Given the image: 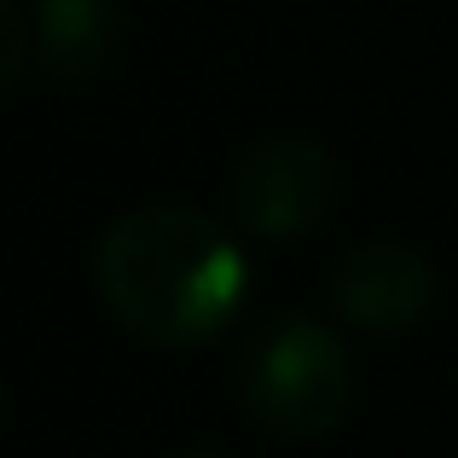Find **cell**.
I'll return each instance as SVG.
<instances>
[{"label": "cell", "instance_id": "1", "mask_svg": "<svg viewBox=\"0 0 458 458\" xmlns=\"http://www.w3.org/2000/svg\"><path fill=\"white\" fill-rule=\"evenodd\" d=\"M93 291L128 336L151 348H203L238 319L250 261L238 238L203 209L151 203L105 226L93 250Z\"/></svg>", "mask_w": 458, "mask_h": 458}, {"label": "cell", "instance_id": "2", "mask_svg": "<svg viewBox=\"0 0 458 458\" xmlns=\"http://www.w3.org/2000/svg\"><path fill=\"white\" fill-rule=\"evenodd\" d=\"M238 401L267 436L313 441L354 406V360L313 313H279L238 348Z\"/></svg>", "mask_w": 458, "mask_h": 458}, {"label": "cell", "instance_id": "3", "mask_svg": "<svg viewBox=\"0 0 458 458\" xmlns=\"http://www.w3.org/2000/svg\"><path fill=\"white\" fill-rule=\"evenodd\" d=\"M238 233L261 244H291L308 238L336 203V163L319 140L308 134H273L238 163L226 186Z\"/></svg>", "mask_w": 458, "mask_h": 458}, {"label": "cell", "instance_id": "4", "mask_svg": "<svg viewBox=\"0 0 458 458\" xmlns=\"http://www.w3.org/2000/svg\"><path fill=\"white\" fill-rule=\"evenodd\" d=\"M325 302L354 331H412L436 313V267L406 244H354L325 273Z\"/></svg>", "mask_w": 458, "mask_h": 458}, {"label": "cell", "instance_id": "5", "mask_svg": "<svg viewBox=\"0 0 458 458\" xmlns=\"http://www.w3.org/2000/svg\"><path fill=\"white\" fill-rule=\"evenodd\" d=\"M35 64L53 88H93L123 53V6L116 0H35L30 6Z\"/></svg>", "mask_w": 458, "mask_h": 458}, {"label": "cell", "instance_id": "6", "mask_svg": "<svg viewBox=\"0 0 458 458\" xmlns=\"http://www.w3.org/2000/svg\"><path fill=\"white\" fill-rule=\"evenodd\" d=\"M35 64V35H30V6L18 0H0V88H23Z\"/></svg>", "mask_w": 458, "mask_h": 458}, {"label": "cell", "instance_id": "7", "mask_svg": "<svg viewBox=\"0 0 458 458\" xmlns=\"http://www.w3.org/2000/svg\"><path fill=\"white\" fill-rule=\"evenodd\" d=\"M174 458H226V453H215V447H191V453H174Z\"/></svg>", "mask_w": 458, "mask_h": 458}]
</instances>
